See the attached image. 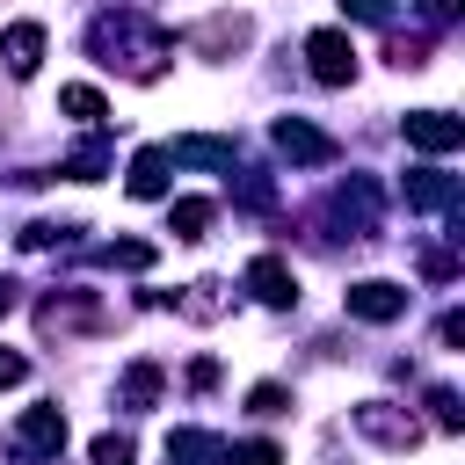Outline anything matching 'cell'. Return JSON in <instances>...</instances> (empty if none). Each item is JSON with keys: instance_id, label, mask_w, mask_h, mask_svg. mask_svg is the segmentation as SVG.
<instances>
[{"instance_id": "obj_31", "label": "cell", "mask_w": 465, "mask_h": 465, "mask_svg": "<svg viewBox=\"0 0 465 465\" xmlns=\"http://www.w3.org/2000/svg\"><path fill=\"white\" fill-rule=\"evenodd\" d=\"M349 22H392V0H341Z\"/></svg>"}, {"instance_id": "obj_20", "label": "cell", "mask_w": 465, "mask_h": 465, "mask_svg": "<svg viewBox=\"0 0 465 465\" xmlns=\"http://www.w3.org/2000/svg\"><path fill=\"white\" fill-rule=\"evenodd\" d=\"M211 218H218V203H203V196H174L167 232H174V240H203V232H211Z\"/></svg>"}, {"instance_id": "obj_25", "label": "cell", "mask_w": 465, "mask_h": 465, "mask_svg": "<svg viewBox=\"0 0 465 465\" xmlns=\"http://www.w3.org/2000/svg\"><path fill=\"white\" fill-rule=\"evenodd\" d=\"M131 458H138V443H131V436H116V429L87 443V465H131Z\"/></svg>"}, {"instance_id": "obj_27", "label": "cell", "mask_w": 465, "mask_h": 465, "mask_svg": "<svg viewBox=\"0 0 465 465\" xmlns=\"http://www.w3.org/2000/svg\"><path fill=\"white\" fill-rule=\"evenodd\" d=\"M414 262H421V276H429V283H458V254H450V247H421Z\"/></svg>"}, {"instance_id": "obj_32", "label": "cell", "mask_w": 465, "mask_h": 465, "mask_svg": "<svg viewBox=\"0 0 465 465\" xmlns=\"http://www.w3.org/2000/svg\"><path fill=\"white\" fill-rule=\"evenodd\" d=\"M414 7H421L429 29H450V22H458V0H414Z\"/></svg>"}, {"instance_id": "obj_13", "label": "cell", "mask_w": 465, "mask_h": 465, "mask_svg": "<svg viewBox=\"0 0 465 465\" xmlns=\"http://www.w3.org/2000/svg\"><path fill=\"white\" fill-rule=\"evenodd\" d=\"M109 312L94 305V298H80V291H58V298H44V312H36V327L44 334H73V327H102Z\"/></svg>"}, {"instance_id": "obj_19", "label": "cell", "mask_w": 465, "mask_h": 465, "mask_svg": "<svg viewBox=\"0 0 465 465\" xmlns=\"http://www.w3.org/2000/svg\"><path fill=\"white\" fill-rule=\"evenodd\" d=\"M58 174H65V182H102V174H109V138H102V131L80 138V145L58 160Z\"/></svg>"}, {"instance_id": "obj_30", "label": "cell", "mask_w": 465, "mask_h": 465, "mask_svg": "<svg viewBox=\"0 0 465 465\" xmlns=\"http://www.w3.org/2000/svg\"><path fill=\"white\" fill-rule=\"evenodd\" d=\"M283 407H291V392H283V385H276V378H269V385H254V392H247V414H283Z\"/></svg>"}, {"instance_id": "obj_29", "label": "cell", "mask_w": 465, "mask_h": 465, "mask_svg": "<svg viewBox=\"0 0 465 465\" xmlns=\"http://www.w3.org/2000/svg\"><path fill=\"white\" fill-rule=\"evenodd\" d=\"M225 465H283V450L254 436V443H232V450H225Z\"/></svg>"}, {"instance_id": "obj_17", "label": "cell", "mask_w": 465, "mask_h": 465, "mask_svg": "<svg viewBox=\"0 0 465 465\" xmlns=\"http://www.w3.org/2000/svg\"><path fill=\"white\" fill-rule=\"evenodd\" d=\"M167 167H174V160H167V145H145V153L131 160V174H124V189H131L138 203H153V196H167Z\"/></svg>"}, {"instance_id": "obj_33", "label": "cell", "mask_w": 465, "mask_h": 465, "mask_svg": "<svg viewBox=\"0 0 465 465\" xmlns=\"http://www.w3.org/2000/svg\"><path fill=\"white\" fill-rule=\"evenodd\" d=\"M211 385H218V363L196 356V363H189V392H211Z\"/></svg>"}, {"instance_id": "obj_26", "label": "cell", "mask_w": 465, "mask_h": 465, "mask_svg": "<svg viewBox=\"0 0 465 465\" xmlns=\"http://www.w3.org/2000/svg\"><path fill=\"white\" fill-rule=\"evenodd\" d=\"M429 414H436V429H450V436L465 429V407H458V392H450V385H429Z\"/></svg>"}, {"instance_id": "obj_10", "label": "cell", "mask_w": 465, "mask_h": 465, "mask_svg": "<svg viewBox=\"0 0 465 465\" xmlns=\"http://www.w3.org/2000/svg\"><path fill=\"white\" fill-rule=\"evenodd\" d=\"M240 283H247L262 305H276V312H283V305H298V276H291V262H283V254H254Z\"/></svg>"}, {"instance_id": "obj_1", "label": "cell", "mask_w": 465, "mask_h": 465, "mask_svg": "<svg viewBox=\"0 0 465 465\" xmlns=\"http://www.w3.org/2000/svg\"><path fill=\"white\" fill-rule=\"evenodd\" d=\"M87 51H94L109 73H124V80H160L167 58H174V36H167L160 22H145L138 7H109V15L87 22Z\"/></svg>"}, {"instance_id": "obj_14", "label": "cell", "mask_w": 465, "mask_h": 465, "mask_svg": "<svg viewBox=\"0 0 465 465\" xmlns=\"http://www.w3.org/2000/svg\"><path fill=\"white\" fill-rule=\"evenodd\" d=\"M160 385H167L160 363L138 356V363H124V378H116V407H124V414H153V407H160Z\"/></svg>"}, {"instance_id": "obj_3", "label": "cell", "mask_w": 465, "mask_h": 465, "mask_svg": "<svg viewBox=\"0 0 465 465\" xmlns=\"http://www.w3.org/2000/svg\"><path fill=\"white\" fill-rule=\"evenodd\" d=\"M58 450H65V407H29L7 429V458L22 465H58Z\"/></svg>"}, {"instance_id": "obj_34", "label": "cell", "mask_w": 465, "mask_h": 465, "mask_svg": "<svg viewBox=\"0 0 465 465\" xmlns=\"http://www.w3.org/2000/svg\"><path fill=\"white\" fill-rule=\"evenodd\" d=\"M22 378H29V363H22L15 349H0V385H22Z\"/></svg>"}, {"instance_id": "obj_9", "label": "cell", "mask_w": 465, "mask_h": 465, "mask_svg": "<svg viewBox=\"0 0 465 465\" xmlns=\"http://www.w3.org/2000/svg\"><path fill=\"white\" fill-rule=\"evenodd\" d=\"M400 189H407V211H443V218H458V196H465V182L443 167H407Z\"/></svg>"}, {"instance_id": "obj_8", "label": "cell", "mask_w": 465, "mask_h": 465, "mask_svg": "<svg viewBox=\"0 0 465 465\" xmlns=\"http://www.w3.org/2000/svg\"><path fill=\"white\" fill-rule=\"evenodd\" d=\"M182 44L203 51V58H232V51L254 44V22H247V15H203L196 29H182Z\"/></svg>"}, {"instance_id": "obj_12", "label": "cell", "mask_w": 465, "mask_h": 465, "mask_svg": "<svg viewBox=\"0 0 465 465\" xmlns=\"http://www.w3.org/2000/svg\"><path fill=\"white\" fill-rule=\"evenodd\" d=\"M0 65H7L15 80H29V73L44 65V22H7V29H0Z\"/></svg>"}, {"instance_id": "obj_2", "label": "cell", "mask_w": 465, "mask_h": 465, "mask_svg": "<svg viewBox=\"0 0 465 465\" xmlns=\"http://www.w3.org/2000/svg\"><path fill=\"white\" fill-rule=\"evenodd\" d=\"M378 182L371 174H349V182H334V196H327V240H371L378 232Z\"/></svg>"}, {"instance_id": "obj_24", "label": "cell", "mask_w": 465, "mask_h": 465, "mask_svg": "<svg viewBox=\"0 0 465 465\" xmlns=\"http://www.w3.org/2000/svg\"><path fill=\"white\" fill-rule=\"evenodd\" d=\"M102 262H109V269H153V240H109Z\"/></svg>"}, {"instance_id": "obj_21", "label": "cell", "mask_w": 465, "mask_h": 465, "mask_svg": "<svg viewBox=\"0 0 465 465\" xmlns=\"http://www.w3.org/2000/svg\"><path fill=\"white\" fill-rule=\"evenodd\" d=\"M58 109H65V116H73V124H87V131H102V116H109V109H102V94H94V87H58Z\"/></svg>"}, {"instance_id": "obj_23", "label": "cell", "mask_w": 465, "mask_h": 465, "mask_svg": "<svg viewBox=\"0 0 465 465\" xmlns=\"http://www.w3.org/2000/svg\"><path fill=\"white\" fill-rule=\"evenodd\" d=\"M385 58H392L400 73H414V65H429V36H400V29H392V36H385Z\"/></svg>"}, {"instance_id": "obj_22", "label": "cell", "mask_w": 465, "mask_h": 465, "mask_svg": "<svg viewBox=\"0 0 465 465\" xmlns=\"http://www.w3.org/2000/svg\"><path fill=\"white\" fill-rule=\"evenodd\" d=\"M73 232H80V225H65V218H29V225H22V247L44 254V247H65Z\"/></svg>"}, {"instance_id": "obj_11", "label": "cell", "mask_w": 465, "mask_h": 465, "mask_svg": "<svg viewBox=\"0 0 465 465\" xmlns=\"http://www.w3.org/2000/svg\"><path fill=\"white\" fill-rule=\"evenodd\" d=\"M407 145H414V153H458V145H465V124H458L450 109H414V116H407Z\"/></svg>"}, {"instance_id": "obj_28", "label": "cell", "mask_w": 465, "mask_h": 465, "mask_svg": "<svg viewBox=\"0 0 465 465\" xmlns=\"http://www.w3.org/2000/svg\"><path fill=\"white\" fill-rule=\"evenodd\" d=\"M232 196H240L247 211H269V203H276V182H269V174H240V189H232Z\"/></svg>"}, {"instance_id": "obj_35", "label": "cell", "mask_w": 465, "mask_h": 465, "mask_svg": "<svg viewBox=\"0 0 465 465\" xmlns=\"http://www.w3.org/2000/svg\"><path fill=\"white\" fill-rule=\"evenodd\" d=\"M436 341H443V349H458V341H465V320H458V312H443V327H436Z\"/></svg>"}, {"instance_id": "obj_36", "label": "cell", "mask_w": 465, "mask_h": 465, "mask_svg": "<svg viewBox=\"0 0 465 465\" xmlns=\"http://www.w3.org/2000/svg\"><path fill=\"white\" fill-rule=\"evenodd\" d=\"M7 312H15V283H0V320H7Z\"/></svg>"}, {"instance_id": "obj_4", "label": "cell", "mask_w": 465, "mask_h": 465, "mask_svg": "<svg viewBox=\"0 0 465 465\" xmlns=\"http://www.w3.org/2000/svg\"><path fill=\"white\" fill-rule=\"evenodd\" d=\"M349 421H356L371 443H385V450H414V443H421V414L400 407V400H363V407H349Z\"/></svg>"}, {"instance_id": "obj_15", "label": "cell", "mask_w": 465, "mask_h": 465, "mask_svg": "<svg viewBox=\"0 0 465 465\" xmlns=\"http://www.w3.org/2000/svg\"><path fill=\"white\" fill-rule=\"evenodd\" d=\"M167 305H174L182 320H225V312H232V283H225V276H196V283H189L182 298H167Z\"/></svg>"}, {"instance_id": "obj_18", "label": "cell", "mask_w": 465, "mask_h": 465, "mask_svg": "<svg viewBox=\"0 0 465 465\" xmlns=\"http://www.w3.org/2000/svg\"><path fill=\"white\" fill-rule=\"evenodd\" d=\"M167 465H225V436H211V429H174V436H167Z\"/></svg>"}, {"instance_id": "obj_7", "label": "cell", "mask_w": 465, "mask_h": 465, "mask_svg": "<svg viewBox=\"0 0 465 465\" xmlns=\"http://www.w3.org/2000/svg\"><path fill=\"white\" fill-rule=\"evenodd\" d=\"M269 138H276V153H283L291 167H334V160H341V145H334L320 124H305V116H276Z\"/></svg>"}, {"instance_id": "obj_16", "label": "cell", "mask_w": 465, "mask_h": 465, "mask_svg": "<svg viewBox=\"0 0 465 465\" xmlns=\"http://www.w3.org/2000/svg\"><path fill=\"white\" fill-rule=\"evenodd\" d=\"M167 160H174V167H225V174H232V167H240V145H232V138H203V131H196V138H174V145H167Z\"/></svg>"}, {"instance_id": "obj_5", "label": "cell", "mask_w": 465, "mask_h": 465, "mask_svg": "<svg viewBox=\"0 0 465 465\" xmlns=\"http://www.w3.org/2000/svg\"><path fill=\"white\" fill-rule=\"evenodd\" d=\"M407 283H392V276H356L349 291H341V312L349 320H371V327H392L400 312H407Z\"/></svg>"}, {"instance_id": "obj_6", "label": "cell", "mask_w": 465, "mask_h": 465, "mask_svg": "<svg viewBox=\"0 0 465 465\" xmlns=\"http://www.w3.org/2000/svg\"><path fill=\"white\" fill-rule=\"evenodd\" d=\"M305 73H312L320 87H349V80H356V44H349V29H312V36H305Z\"/></svg>"}]
</instances>
